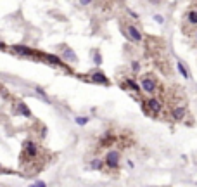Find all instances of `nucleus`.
<instances>
[{
  "mask_svg": "<svg viewBox=\"0 0 197 187\" xmlns=\"http://www.w3.org/2000/svg\"><path fill=\"white\" fill-rule=\"evenodd\" d=\"M119 159H121V154H119V151L112 149V151H109V153L106 154L104 163L109 166V168H118V166H119Z\"/></svg>",
  "mask_w": 197,
  "mask_h": 187,
  "instance_id": "f257e3e1",
  "label": "nucleus"
},
{
  "mask_svg": "<svg viewBox=\"0 0 197 187\" xmlns=\"http://www.w3.org/2000/svg\"><path fill=\"white\" fill-rule=\"evenodd\" d=\"M126 31H128V38H130L131 42H140L142 40V33H140V30H138L137 26H133V24H128V26H126Z\"/></svg>",
  "mask_w": 197,
  "mask_h": 187,
  "instance_id": "f03ea898",
  "label": "nucleus"
},
{
  "mask_svg": "<svg viewBox=\"0 0 197 187\" xmlns=\"http://www.w3.org/2000/svg\"><path fill=\"white\" fill-rule=\"evenodd\" d=\"M142 88L147 94H154L156 92V82L150 76H145V78H142Z\"/></svg>",
  "mask_w": 197,
  "mask_h": 187,
  "instance_id": "7ed1b4c3",
  "label": "nucleus"
},
{
  "mask_svg": "<svg viewBox=\"0 0 197 187\" xmlns=\"http://www.w3.org/2000/svg\"><path fill=\"white\" fill-rule=\"evenodd\" d=\"M147 108H149V111L152 113V114H159L161 109H163V104H161V102L157 101V99L150 97L149 101H147Z\"/></svg>",
  "mask_w": 197,
  "mask_h": 187,
  "instance_id": "20e7f679",
  "label": "nucleus"
},
{
  "mask_svg": "<svg viewBox=\"0 0 197 187\" xmlns=\"http://www.w3.org/2000/svg\"><path fill=\"white\" fill-rule=\"evenodd\" d=\"M90 80H92L93 83H102V85H109L107 76H106L102 71H93L92 75H90Z\"/></svg>",
  "mask_w": 197,
  "mask_h": 187,
  "instance_id": "39448f33",
  "label": "nucleus"
},
{
  "mask_svg": "<svg viewBox=\"0 0 197 187\" xmlns=\"http://www.w3.org/2000/svg\"><path fill=\"white\" fill-rule=\"evenodd\" d=\"M24 153H26L28 156L35 158V156H37V153H38L37 144H35L33 140H26V142H24Z\"/></svg>",
  "mask_w": 197,
  "mask_h": 187,
  "instance_id": "423d86ee",
  "label": "nucleus"
},
{
  "mask_svg": "<svg viewBox=\"0 0 197 187\" xmlns=\"http://www.w3.org/2000/svg\"><path fill=\"white\" fill-rule=\"evenodd\" d=\"M171 116H173V120H175V121H182L183 118H185V108L176 106V108L171 111Z\"/></svg>",
  "mask_w": 197,
  "mask_h": 187,
  "instance_id": "0eeeda50",
  "label": "nucleus"
},
{
  "mask_svg": "<svg viewBox=\"0 0 197 187\" xmlns=\"http://www.w3.org/2000/svg\"><path fill=\"white\" fill-rule=\"evenodd\" d=\"M12 50H14V52H17V54H21V56H30V54L33 52L31 49H28V47H22V45H14V47H12Z\"/></svg>",
  "mask_w": 197,
  "mask_h": 187,
  "instance_id": "6e6552de",
  "label": "nucleus"
},
{
  "mask_svg": "<svg viewBox=\"0 0 197 187\" xmlns=\"http://www.w3.org/2000/svg\"><path fill=\"white\" fill-rule=\"evenodd\" d=\"M176 69H178V71H180V75H182L185 80H189V78H190V75H189V71H187L185 64H183L182 61H178V63H176Z\"/></svg>",
  "mask_w": 197,
  "mask_h": 187,
  "instance_id": "1a4fd4ad",
  "label": "nucleus"
},
{
  "mask_svg": "<svg viewBox=\"0 0 197 187\" xmlns=\"http://www.w3.org/2000/svg\"><path fill=\"white\" fill-rule=\"evenodd\" d=\"M102 166H104V161H102L101 158H95V159H92V163H90V168L92 170H101Z\"/></svg>",
  "mask_w": 197,
  "mask_h": 187,
  "instance_id": "9d476101",
  "label": "nucleus"
},
{
  "mask_svg": "<svg viewBox=\"0 0 197 187\" xmlns=\"http://www.w3.org/2000/svg\"><path fill=\"white\" fill-rule=\"evenodd\" d=\"M187 19H189L190 24H197V11L195 9H192V11L187 14Z\"/></svg>",
  "mask_w": 197,
  "mask_h": 187,
  "instance_id": "9b49d317",
  "label": "nucleus"
},
{
  "mask_svg": "<svg viewBox=\"0 0 197 187\" xmlns=\"http://www.w3.org/2000/svg\"><path fill=\"white\" fill-rule=\"evenodd\" d=\"M17 111L21 113L22 116H26V118H31V111H30V109H28L24 104H19V106H17Z\"/></svg>",
  "mask_w": 197,
  "mask_h": 187,
  "instance_id": "f8f14e48",
  "label": "nucleus"
},
{
  "mask_svg": "<svg viewBox=\"0 0 197 187\" xmlns=\"http://www.w3.org/2000/svg\"><path fill=\"white\" fill-rule=\"evenodd\" d=\"M47 59L50 61V63H54V64H57V66H64V63L59 59V57H56V56H52V54H48L47 56Z\"/></svg>",
  "mask_w": 197,
  "mask_h": 187,
  "instance_id": "ddd939ff",
  "label": "nucleus"
},
{
  "mask_svg": "<svg viewBox=\"0 0 197 187\" xmlns=\"http://www.w3.org/2000/svg\"><path fill=\"white\" fill-rule=\"evenodd\" d=\"M75 121H76V125L83 127V125L88 123V118H86V116H78V118H75Z\"/></svg>",
  "mask_w": 197,
  "mask_h": 187,
  "instance_id": "4468645a",
  "label": "nucleus"
},
{
  "mask_svg": "<svg viewBox=\"0 0 197 187\" xmlns=\"http://www.w3.org/2000/svg\"><path fill=\"white\" fill-rule=\"evenodd\" d=\"M64 57H66V59H71L73 61V63H76V56H75V52H73V50H66V52H64Z\"/></svg>",
  "mask_w": 197,
  "mask_h": 187,
  "instance_id": "2eb2a0df",
  "label": "nucleus"
},
{
  "mask_svg": "<svg viewBox=\"0 0 197 187\" xmlns=\"http://www.w3.org/2000/svg\"><path fill=\"white\" fill-rule=\"evenodd\" d=\"M126 83H128V85H130V87H131V88H133V90H137V92H138V90H140V87H138V85H137V83H135V82H133V80H131V78H128V80H126Z\"/></svg>",
  "mask_w": 197,
  "mask_h": 187,
  "instance_id": "dca6fc26",
  "label": "nucleus"
},
{
  "mask_svg": "<svg viewBox=\"0 0 197 187\" xmlns=\"http://www.w3.org/2000/svg\"><path fill=\"white\" fill-rule=\"evenodd\" d=\"M131 69H133L135 73H138L140 71V63H138V61H133V63H131Z\"/></svg>",
  "mask_w": 197,
  "mask_h": 187,
  "instance_id": "f3484780",
  "label": "nucleus"
},
{
  "mask_svg": "<svg viewBox=\"0 0 197 187\" xmlns=\"http://www.w3.org/2000/svg\"><path fill=\"white\" fill-rule=\"evenodd\" d=\"M93 59H95V64H101L102 63V57H101V54H99V52L93 54Z\"/></svg>",
  "mask_w": 197,
  "mask_h": 187,
  "instance_id": "a211bd4d",
  "label": "nucleus"
},
{
  "mask_svg": "<svg viewBox=\"0 0 197 187\" xmlns=\"http://www.w3.org/2000/svg\"><path fill=\"white\" fill-rule=\"evenodd\" d=\"M154 19H156L157 23H163V21H164V18H163V16H159V14H156V16H154Z\"/></svg>",
  "mask_w": 197,
  "mask_h": 187,
  "instance_id": "6ab92c4d",
  "label": "nucleus"
},
{
  "mask_svg": "<svg viewBox=\"0 0 197 187\" xmlns=\"http://www.w3.org/2000/svg\"><path fill=\"white\" fill-rule=\"evenodd\" d=\"M35 187H47V184H45V182H42V180H38V182L35 184Z\"/></svg>",
  "mask_w": 197,
  "mask_h": 187,
  "instance_id": "aec40b11",
  "label": "nucleus"
},
{
  "mask_svg": "<svg viewBox=\"0 0 197 187\" xmlns=\"http://www.w3.org/2000/svg\"><path fill=\"white\" fill-rule=\"evenodd\" d=\"M0 49H5V43H4V42H0Z\"/></svg>",
  "mask_w": 197,
  "mask_h": 187,
  "instance_id": "412c9836",
  "label": "nucleus"
},
{
  "mask_svg": "<svg viewBox=\"0 0 197 187\" xmlns=\"http://www.w3.org/2000/svg\"><path fill=\"white\" fill-rule=\"evenodd\" d=\"M30 187H35V185H30Z\"/></svg>",
  "mask_w": 197,
  "mask_h": 187,
  "instance_id": "4be33fe9",
  "label": "nucleus"
},
{
  "mask_svg": "<svg viewBox=\"0 0 197 187\" xmlns=\"http://www.w3.org/2000/svg\"><path fill=\"white\" fill-rule=\"evenodd\" d=\"M195 38H197V33H195Z\"/></svg>",
  "mask_w": 197,
  "mask_h": 187,
  "instance_id": "5701e85b",
  "label": "nucleus"
}]
</instances>
